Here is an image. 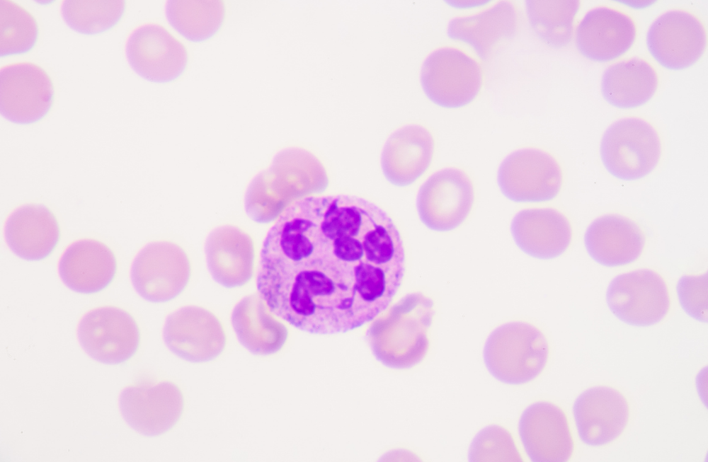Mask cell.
<instances>
[{
	"instance_id": "cell-1",
	"label": "cell",
	"mask_w": 708,
	"mask_h": 462,
	"mask_svg": "<svg viewBox=\"0 0 708 462\" xmlns=\"http://www.w3.org/2000/svg\"><path fill=\"white\" fill-rule=\"evenodd\" d=\"M405 271L401 233L383 209L355 195H312L291 204L269 229L256 287L277 318L334 335L384 311Z\"/></svg>"
},
{
	"instance_id": "cell-2",
	"label": "cell",
	"mask_w": 708,
	"mask_h": 462,
	"mask_svg": "<svg viewBox=\"0 0 708 462\" xmlns=\"http://www.w3.org/2000/svg\"><path fill=\"white\" fill-rule=\"evenodd\" d=\"M326 175L323 164L312 152L298 147L283 149L251 183L245 197L246 212L256 222H270L285 211L288 201L324 190Z\"/></svg>"
},
{
	"instance_id": "cell-3",
	"label": "cell",
	"mask_w": 708,
	"mask_h": 462,
	"mask_svg": "<svg viewBox=\"0 0 708 462\" xmlns=\"http://www.w3.org/2000/svg\"><path fill=\"white\" fill-rule=\"evenodd\" d=\"M549 357L547 337L537 326L516 321L503 324L489 336L484 349L485 364L497 379L521 384L537 378Z\"/></svg>"
},
{
	"instance_id": "cell-4",
	"label": "cell",
	"mask_w": 708,
	"mask_h": 462,
	"mask_svg": "<svg viewBox=\"0 0 708 462\" xmlns=\"http://www.w3.org/2000/svg\"><path fill=\"white\" fill-rule=\"evenodd\" d=\"M663 149L657 129L647 120L627 117L611 125L601 140L600 157L606 170L623 180L644 178L658 165Z\"/></svg>"
},
{
	"instance_id": "cell-5",
	"label": "cell",
	"mask_w": 708,
	"mask_h": 462,
	"mask_svg": "<svg viewBox=\"0 0 708 462\" xmlns=\"http://www.w3.org/2000/svg\"><path fill=\"white\" fill-rule=\"evenodd\" d=\"M483 79L482 68L474 58L450 47L430 53L421 74L427 96L435 104L449 108L463 107L474 100Z\"/></svg>"
},
{
	"instance_id": "cell-6",
	"label": "cell",
	"mask_w": 708,
	"mask_h": 462,
	"mask_svg": "<svg viewBox=\"0 0 708 462\" xmlns=\"http://www.w3.org/2000/svg\"><path fill=\"white\" fill-rule=\"evenodd\" d=\"M561 166L549 152L536 148L517 150L501 163L498 184L502 193L518 202L549 201L560 192Z\"/></svg>"
},
{
	"instance_id": "cell-7",
	"label": "cell",
	"mask_w": 708,
	"mask_h": 462,
	"mask_svg": "<svg viewBox=\"0 0 708 462\" xmlns=\"http://www.w3.org/2000/svg\"><path fill=\"white\" fill-rule=\"evenodd\" d=\"M611 312L622 321L648 326L661 321L670 308L666 282L656 271L640 269L616 277L607 291Z\"/></svg>"
},
{
	"instance_id": "cell-8",
	"label": "cell",
	"mask_w": 708,
	"mask_h": 462,
	"mask_svg": "<svg viewBox=\"0 0 708 462\" xmlns=\"http://www.w3.org/2000/svg\"><path fill=\"white\" fill-rule=\"evenodd\" d=\"M190 276V262L185 250L166 241L147 245L137 254L131 268L135 289L152 302L176 298L186 288Z\"/></svg>"
},
{
	"instance_id": "cell-9",
	"label": "cell",
	"mask_w": 708,
	"mask_h": 462,
	"mask_svg": "<svg viewBox=\"0 0 708 462\" xmlns=\"http://www.w3.org/2000/svg\"><path fill=\"white\" fill-rule=\"evenodd\" d=\"M475 200L473 182L462 169L437 171L421 185L417 209L423 223L437 231H449L468 218Z\"/></svg>"
},
{
	"instance_id": "cell-10",
	"label": "cell",
	"mask_w": 708,
	"mask_h": 462,
	"mask_svg": "<svg viewBox=\"0 0 708 462\" xmlns=\"http://www.w3.org/2000/svg\"><path fill=\"white\" fill-rule=\"evenodd\" d=\"M77 333L86 352L106 364H119L130 359L140 343L139 328L133 316L114 306L88 311L79 321Z\"/></svg>"
},
{
	"instance_id": "cell-11",
	"label": "cell",
	"mask_w": 708,
	"mask_h": 462,
	"mask_svg": "<svg viewBox=\"0 0 708 462\" xmlns=\"http://www.w3.org/2000/svg\"><path fill=\"white\" fill-rule=\"evenodd\" d=\"M646 42L652 57L663 67L683 69L696 63L704 53L707 28L695 13L673 9L653 21Z\"/></svg>"
},
{
	"instance_id": "cell-12",
	"label": "cell",
	"mask_w": 708,
	"mask_h": 462,
	"mask_svg": "<svg viewBox=\"0 0 708 462\" xmlns=\"http://www.w3.org/2000/svg\"><path fill=\"white\" fill-rule=\"evenodd\" d=\"M55 88L48 74L30 62L2 66L0 69V109L6 118L30 123L43 117L54 100Z\"/></svg>"
},
{
	"instance_id": "cell-13",
	"label": "cell",
	"mask_w": 708,
	"mask_h": 462,
	"mask_svg": "<svg viewBox=\"0 0 708 462\" xmlns=\"http://www.w3.org/2000/svg\"><path fill=\"white\" fill-rule=\"evenodd\" d=\"M120 408L132 428L144 435L156 436L179 420L184 398L180 388L171 381L139 382L122 391Z\"/></svg>"
},
{
	"instance_id": "cell-14",
	"label": "cell",
	"mask_w": 708,
	"mask_h": 462,
	"mask_svg": "<svg viewBox=\"0 0 708 462\" xmlns=\"http://www.w3.org/2000/svg\"><path fill=\"white\" fill-rule=\"evenodd\" d=\"M126 54L137 74L156 82L178 77L189 59L185 45L164 26L154 23L141 25L130 33Z\"/></svg>"
},
{
	"instance_id": "cell-15",
	"label": "cell",
	"mask_w": 708,
	"mask_h": 462,
	"mask_svg": "<svg viewBox=\"0 0 708 462\" xmlns=\"http://www.w3.org/2000/svg\"><path fill=\"white\" fill-rule=\"evenodd\" d=\"M164 339L169 350L192 362H203L218 357L224 350L227 336L219 319L198 306L177 309L166 318Z\"/></svg>"
},
{
	"instance_id": "cell-16",
	"label": "cell",
	"mask_w": 708,
	"mask_h": 462,
	"mask_svg": "<svg viewBox=\"0 0 708 462\" xmlns=\"http://www.w3.org/2000/svg\"><path fill=\"white\" fill-rule=\"evenodd\" d=\"M519 432L532 461L565 462L572 457L575 443L565 412L550 402H538L523 413Z\"/></svg>"
},
{
	"instance_id": "cell-17",
	"label": "cell",
	"mask_w": 708,
	"mask_h": 462,
	"mask_svg": "<svg viewBox=\"0 0 708 462\" xmlns=\"http://www.w3.org/2000/svg\"><path fill=\"white\" fill-rule=\"evenodd\" d=\"M578 434L590 446H603L618 439L626 429L630 408L625 395L607 386L582 393L573 406Z\"/></svg>"
},
{
	"instance_id": "cell-18",
	"label": "cell",
	"mask_w": 708,
	"mask_h": 462,
	"mask_svg": "<svg viewBox=\"0 0 708 462\" xmlns=\"http://www.w3.org/2000/svg\"><path fill=\"white\" fill-rule=\"evenodd\" d=\"M637 28L628 13L610 6L588 11L576 29V44L586 58L606 62L626 53L634 44Z\"/></svg>"
},
{
	"instance_id": "cell-19",
	"label": "cell",
	"mask_w": 708,
	"mask_h": 462,
	"mask_svg": "<svg viewBox=\"0 0 708 462\" xmlns=\"http://www.w3.org/2000/svg\"><path fill=\"white\" fill-rule=\"evenodd\" d=\"M510 231L518 248L538 259L562 255L571 246L573 228L569 219L551 207L520 211L512 220Z\"/></svg>"
},
{
	"instance_id": "cell-20",
	"label": "cell",
	"mask_w": 708,
	"mask_h": 462,
	"mask_svg": "<svg viewBox=\"0 0 708 462\" xmlns=\"http://www.w3.org/2000/svg\"><path fill=\"white\" fill-rule=\"evenodd\" d=\"M205 254L212 277L222 287H241L253 275V241L238 226L225 225L212 231L206 241Z\"/></svg>"
},
{
	"instance_id": "cell-21",
	"label": "cell",
	"mask_w": 708,
	"mask_h": 462,
	"mask_svg": "<svg viewBox=\"0 0 708 462\" xmlns=\"http://www.w3.org/2000/svg\"><path fill=\"white\" fill-rule=\"evenodd\" d=\"M589 255L607 267L627 265L636 260L646 246V234L634 220L612 214L596 219L585 234Z\"/></svg>"
},
{
	"instance_id": "cell-22",
	"label": "cell",
	"mask_w": 708,
	"mask_h": 462,
	"mask_svg": "<svg viewBox=\"0 0 708 462\" xmlns=\"http://www.w3.org/2000/svg\"><path fill=\"white\" fill-rule=\"evenodd\" d=\"M435 151L430 132L420 125L399 128L388 138L382 154V167L387 180L406 186L429 168Z\"/></svg>"
},
{
	"instance_id": "cell-23",
	"label": "cell",
	"mask_w": 708,
	"mask_h": 462,
	"mask_svg": "<svg viewBox=\"0 0 708 462\" xmlns=\"http://www.w3.org/2000/svg\"><path fill=\"white\" fill-rule=\"evenodd\" d=\"M117 260L113 250L96 239H81L72 243L59 263L64 283L81 293H94L108 286L115 277Z\"/></svg>"
},
{
	"instance_id": "cell-24",
	"label": "cell",
	"mask_w": 708,
	"mask_h": 462,
	"mask_svg": "<svg viewBox=\"0 0 708 462\" xmlns=\"http://www.w3.org/2000/svg\"><path fill=\"white\" fill-rule=\"evenodd\" d=\"M4 233L8 246L17 255L27 260H40L55 248L59 241L60 228L49 208L29 204L10 214Z\"/></svg>"
},
{
	"instance_id": "cell-25",
	"label": "cell",
	"mask_w": 708,
	"mask_h": 462,
	"mask_svg": "<svg viewBox=\"0 0 708 462\" xmlns=\"http://www.w3.org/2000/svg\"><path fill=\"white\" fill-rule=\"evenodd\" d=\"M518 18L513 2L500 1L480 13L454 18L447 33L450 37L469 45L486 58L501 41L515 33Z\"/></svg>"
},
{
	"instance_id": "cell-26",
	"label": "cell",
	"mask_w": 708,
	"mask_h": 462,
	"mask_svg": "<svg viewBox=\"0 0 708 462\" xmlns=\"http://www.w3.org/2000/svg\"><path fill=\"white\" fill-rule=\"evenodd\" d=\"M659 83L655 67L646 59L634 57L610 66L604 72L603 97L619 108H634L649 101Z\"/></svg>"
},
{
	"instance_id": "cell-27",
	"label": "cell",
	"mask_w": 708,
	"mask_h": 462,
	"mask_svg": "<svg viewBox=\"0 0 708 462\" xmlns=\"http://www.w3.org/2000/svg\"><path fill=\"white\" fill-rule=\"evenodd\" d=\"M261 296H245L234 308L232 323L240 343L251 352L267 355L278 351L285 340V328Z\"/></svg>"
},
{
	"instance_id": "cell-28",
	"label": "cell",
	"mask_w": 708,
	"mask_h": 462,
	"mask_svg": "<svg viewBox=\"0 0 708 462\" xmlns=\"http://www.w3.org/2000/svg\"><path fill=\"white\" fill-rule=\"evenodd\" d=\"M170 23L189 40L201 41L222 27L226 6L222 0H171L166 4Z\"/></svg>"
},
{
	"instance_id": "cell-29",
	"label": "cell",
	"mask_w": 708,
	"mask_h": 462,
	"mask_svg": "<svg viewBox=\"0 0 708 462\" xmlns=\"http://www.w3.org/2000/svg\"><path fill=\"white\" fill-rule=\"evenodd\" d=\"M581 1L532 0L527 3L530 23L547 44L560 47L571 40Z\"/></svg>"
},
{
	"instance_id": "cell-30",
	"label": "cell",
	"mask_w": 708,
	"mask_h": 462,
	"mask_svg": "<svg viewBox=\"0 0 708 462\" xmlns=\"http://www.w3.org/2000/svg\"><path fill=\"white\" fill-rule=\"evenodd\" d=\"M126 8L123 0L63 1L61 13L64 21L74 30L94 34L115 25Z\"/></svg>"
},
{
	"instance_id": "cell-31",
	"label": "cell",
	"mask_w": 708,
	"mask_h": 462,
	"mask_svg": "<svg viewBox=\"0 0 708 462\" xmlns=\"http://www.w3.org/2000/svg\"><path fill=\"white\" fill-rule=\"evenodd\" d=\"M39 35L38 24L33 16L11 0H0L1 56L29 51Z\"/></svg>"
},
{
	"instance_id": "cell-32",
	"label": "cell",
	"mask_w": 708,
	"mask_h": 462,
	"mask_svg": "<svg viewBox=\"0 0 708 462\" xmlns=\"http://www.w3.org/2000/svg\"><path fill=\"white\" fill-rule=\"evenodd\" d=\"M471 461H523L508 430L493 425L483 429L474 438L469 450Z\"/></svg>"
},
{
	"instance_id": "cell-33",
	"label": "cell",
	"mask_w": 708,
	"mask_h": 462,
	"mask_svg": "<svg viewBox=\"0 0 708 462\" xmlns=\"http://www.w3.org/2000/svg\"><path fill=\"white\" fill-rule=\"evenodd\" d=\"M678 293L684 310L692 318L707 321V275L683 277Z\"/></svg>"
}]
</instances>
